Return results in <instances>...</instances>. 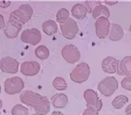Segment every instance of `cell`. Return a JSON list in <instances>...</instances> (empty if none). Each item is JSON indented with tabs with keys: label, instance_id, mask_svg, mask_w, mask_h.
Here are the masks:
<instances>
[{
	"label": "cell",
	"instance_id": "cell-2",
	"mask_svg": "<svg viewBox=\"0 0 131 115\" xmlns=\"http://www.w3.org/2000/svg\"><path fill=\"white\" fill-rule=\"evenodd\" d=\"M24 24L15 11H13L10 15L7 26L4 30V34L9 39H15L21 30Z\"/></svg>",
	"mask_w": 131,
	"mask_h": 115
},
{
	"label": "cell",
	"instance_id": "cell-23",
	"mask_svg": "<svg viewBox=\"0 0 131 115\" xmlns=\"http://www.w3.org/2000/svg\"><path fill=\"white\" fill-rule=\"evenodd\" d=\"M53 85L56 89L58 91H62L67 89L68 85L64 78L56 77L53 82Z\"/></svg>",
	"mask_w": 131,
	"mask_h": 115
},
{
	"label": "cell",
	"instance_id": "cell-1",
	"mask_svg": "<svg viewBox=\"0 0 131 115\" xmlns=\"http://www.w3.org/2000/svg\"><path fill=\"white\" fill-rule=\"evenodd\" d=\"M20 98L21 102L33 108L36 113L46 115L50 110V102L46 97L30 90H25L22 92Z\"/></svg>",
	"mask_w": 131,
	"mask_h": 115
},
{
	"label": "cell",
	"instance_id": "cell-11",
	"mask_svg": "<svg viewBox=\"0 0 131 115\" xmlns=\"http://www.w3.org/2000/svg\"><path fill=\"white\" fill-rule=\"evenodd\" d=\"M96 34L99 39H105L109 35L110 23L107 18L100 16L96 19L95 23Z\"/></svg>",
	"mask_w": 131,
	"mask_h": 115
},
{
	"label": "cell",
	"instance_id": "cell-9",
	"mask_svg": "<svg viewBox=\"0 0 131 115\" xmlns=\"http://www.w3.org/2000/svg\"><path fill=\"white\" fill-rule=\"evenodd\" d=\"M62 56L69 64H74L80 60L81 55L78 48L73 45H67L62 48Z\"/></svg>",
	"mask_w": 131,
	"mask_h": 115
},
{
	"label": "cell",
	"instance_id": "cell-3",
	"mask_svg": "<svg viewBox=\"0 0 131 115\" xmlns=\"http://www.w3.org/2000/svg\"><path fill=\"white\" fill-rule=\"evenodd\" d=\"M87 12L92 13V16L94 19H97L101 15L106 18L110 16V11L106 6L104 5L101 1H85L84 3Z\"/></svg>",
	"mask_w": 131,
	"mask_h": 115
},
{
	"label": "cell",
	"instance_id": "cell-14",
	"mask_svg": "<svg viewBox=\"0 0 131 115\" xmlns=\"http://www.w3.org/2000/svg\"><path fill=\"white\" fill-rule=\"evenodd\" d=\"M117 72L120 75L131 76V56H126L121 61L118 60Z\"/></svg>",
	"mask_w": 131,
	"mask_h": 115
},
{
	"label": "cell",
	"instance_id": "cell-34",
	"mask_svg": "<svg viewBox=\"0 0 131 115\" xmlns=\"http://www.w3.org/2000/svg\"><path fill=\"white\" fill-rule=\"evenodd\" d=\"M129 31L130 32V35H131V24H130V25L129 29Z\"/></svg>",
	"mask_w": 131,
	"mask_h": 115
},
{
	"label": "cell",
	"instance_id": "cell-36",
	"mask_svg": "<svg viewBox=\"0 0 131 115\" xmlns=\"http://www.w3.org/2000/svg\"><path fill=\"white\" fill-rule=\"evenodd\" d=\"M1 93V85H0V94Z\"/></svg>",
	"mask_w": 131,
	"mask_h": 115
},
{
	"label": "cell",
	"instance_id": "cell-6",
	"mask_svg": "<svg viewBox=\"0 0 131 115\" xmlns=\"http://www.w3.org/2000/svg\"><path fill=\"white\" fill-rule=\"evenodd\" d=\"M24 87L23 80L18 76L6 79L4 83L5 91L9 95H15L20 93Z\"/></svg>",
	"mask_w": 131,
	"mask_h": 115
},
{
	"label": "cell",
	"instance_id": "cell-19",
	"mask_svg": "<svg viewBox=\"0 0 131 115\" xmlns=\"http://www.w3.org/2000/svg\"><path fill=\"white\" fill-rule=\"evenodd\" d=\"M42 28L43 31L49 36L54 35L57 33L58 26L56 22L53 20H48L42 24Z\"/></svg>",
	"mask_w": 131,
	"mask_h": 115
},
{
	"label": "cell",
	"instance_id": "cell-7",
	"mask_svg": "<svg viewBox=\"0 0 131 115\" xmlns=\"http://www.w3.org/2000/svg\"><path fill=\"white\" fill-rule=\"evenodd\" d=\"M83 96L86 102L87 108L92 109L98 112L100 111L103 106L102 102L94 90L87 89L84 91Z\"/></svg>",
	"mask_w": 131,
	"mask_h": 115
},
{
	"label": "cell",
	"instance_id": "cell-8",
	"mask_svg": "<svg viewBox=\"0 0 131 115\" xmlns=\"http://www.w3.org/2000/svg\"><path fill=\"white\" fill-rule=\"evenodd\" d=\"M59 24L63 36L68 39H74L79 32L78 24L72 18L69 17L65 22Z\"/></svg>",
	"mask_w": 131,
	"mask_h": 115
},
{
	"label": "cell",
	"instance_id": "cell-27",
	"mask_svg": "<svg viewBox=\"0 0 131 115\" xmlns=\"http://www.w3.org/2000/svg\"><path fill=\"white\" fill-rule=\"evenodd\" d=\"M83 115H99L98 112L92 109L87 108L83 113Z\"/></svg>",
	"mask_w": 131,
	"mask_h": 115
},
{
	"label": "cell",
	"instance_id": "cell-16",
	"mask_svg": "<svg viewBox=\"0 0 131 115\" xmlns=\"http://www.w3.org/2000/svg\"><path fill=\"white\" fill-rule=\"evenodd\" d=\"M118 60L116 58L109 56L104 59L102 62V68L106 73L113 74L117 72Z\"/></svg>",
	"mask_w": 131,
	"mask_h": 115
},
{
	"label": "cell",
	"instance_id": "cell-15",
	"mask_svg": "<svg viewBox=\"0 0 131 115\" xmlns=\"http://www.w3.org/2000/svg\"><path fill=\"white\" fill-rule=\"evenodd\" d=\"M15 12L24 24L31 20L33 15V9L28 4H22Z\"/></svg>",
	"mask_w": 131,
	"mask_h": 115
},
{
	"label": "cell",
	"instance_id": "cell-17",
	"mask_svg": "<svg viewBox=\"0 0 131 115\" xmlns=\"http://www.w3.org/2000/svg\"><path fill=\"white\" fill-rule=\"evenodd\" d=\"M51 101L54 107L57 109H62L66 107L68 102V98L64 93H57L52 97Z\"/></svg>",
	"mask_w": 131,
	"mask_h": 115
},
{
	"label": "cell",
	"instance_id": "cell-26",
	"mask_svg": "<svg viewBox=\"0 0 131 115\" xmlns=\"http://www.w3.org/2000/svg\"><path fill=\"white\" fill-rule=\"evenodd\" d=\"M121 86L126 90L131 91V77L126 76L121 82Z\"/></svg>",
	"mask_w": 131,
	"mask_h": 115
},
{
	"label": "cell",
	"instance_id": "cell-33",
	"mask_svg": "<svg viewBox=\"0 0 131 115\" xmlns=\"http://www.w3.org/2000/svg\"><path fill=\"white\" fill-rule=\"evenodd\" d=\"M3 101H2L1 99H0V109L3 107Z\"/></svg>",
	"mask_w": 131,
	"mask_h": 115
},
{
	"label": "cell",
	"instance_id": "cell-24",
	"mask_svg": "<svg viewBox=\"0 0 131 115\" xmlns=\"http://www.w3.org/2000/svg\"><path fill=\"white\" fill-rule=\"evenodd\" d=\"M69 12L67 9L61 8L58 11L56 15V20L59 24L65 22L69 18Z\"/></svg>",
	"mask_w": 131,
	"mask_h": 115
},
{
	"label": "cell",
	"instance_id": "cell-20",
	"mask_svg": "<svg viewBox=\"0 0 131 115\" xmlns=\"http://www.w3.org/2000/svg\"><path fill=\"white\" fill-rule=\"evenodd\" d=\"M71 13L72 16L76 19L82 20L86 16L87 10L82 4H77L72 8Z\"/></svg>",
	"mask_w": 131,
	"mask_h": 115
},
{
	"label": "cell",
	"instance_id": "cell-35",
	"mask_svg": "<svg viewBox=\"0 0 131 115\" xmlns=\"http://www.w3.org/2000/svg\"><path fill=\"white\" fill-rule=\"evenodd\" d=\"M31 115H40V114H38V113H34V114H31Z\"/></svg>",
	"mask_w": 131,
	"mask_h": 115
},
{
	"label": "cell",
	"instance_id": "cell-29",
	"mask_svg": "<svg viewBox=\"0 0 131 115\" xmlns=\"http://www.w3.org/2000/svg\"><path fill=\"white\" fill-rule=\"evenodd\" d=\"M5 27V21H4V17L1 13H0V30H3Z\"/></svg>",
	"mask_w": 131,
	"mask_h": 115
},
{
	"label": "cell",
	"instance_id": "cell-31",
	"mask_svg": "<svg viewBox=\"0 0 131 115\" xmlns=\"http://www.w3.org/2000/svg\"><path fill=\"white\" fill-rule=\"evenodd\" d=\"M103 3L109 5H113L118 3V1H104Z\"/></svg>",
	"mask_w": 131,
	"mask_h": 115
},
{
	"label": "cell",
	"instance_id": "cell-21",
	"mask_svg": "<svg viewBox=\"0 0 131 115\" xmlns=\"http://www.w3.org/2000/svg\"><path fill=\"white\" fill-rule=\"evenodd\" d=\"M35 55L40 60H44L48 58L50 55L49 49L45 45H40L35 50Z\"/></svg>",
	"mask_w": 131,
	"mask_h": 115
},
{
	"label": "cell",
	"instance_id": "cell-30",
	"mask_svg": "<svg viewBox=\"0 0 131 115\" xmlns=\"http://www.w3.org/2000/svg\"><path fill=\"white\" fill-rule=\"evenodd\" d=\"M125 113L126 115H131V103L126 108Z\"/></svg>",
	"mask_w": 131,
	"mask_h": 115
},
{
	"label": "cell",
	"instance_id": "cell-12",
	"mask_svg": "<svg viewBox=\"0 0 131 115\" xmlns=\"http://www.w3.org/2000/svg\"><path fill=\"white\" fill-rule=\"evenodd\" d=\"M19 65V63L16 60L9 56L3 57L0 60V69L4 73L16 74Z\"/></svg>",
	"mask_w": 131,
	"mask_h": 115
},
{
	"label": "cell",
	"instance_id": "cell-13",
	"mask_svg": "<svg viewBox=\"0 0 131 115\" xmlns=\"http://www.w3.org/2000/svg\"><path fill=\"white\" fill-rule=\"evenodd\" d=\"M40 65L37 61H25L20 66V72L27 76H34L39 72Z\"/></svg>",
	"mask_w": 131,
	"mask_h": 115
},
{
	"label": "cell",
	"instance_id": "cell-32",
	"mask_svg": "<svg viewBox=\"0 0 131 115\" xmlns=\"http://www.w3.org/2000/svg\"><path fill=\"white\" fill-rule=\"evenodd\" d=\"M51 115H64V114L61 112L54 111V112H53V113H52Z\"/></svg>",
	"mask_w": 131,
	"mask_h": 115
},
{
	"label": "cell",
	"instance_id": "cell-22",
	"mask_svg": "<svg viewBox=\"0 0 131 115\" xmlns=\"http://www.w3.org/2000/svg\"><path fill=\"white\" fill-rule=\"evenodd\" d=\"M128 98L124 95L117 96L112 102V105L116 109H120L123 108L125 103L128 102Z\"/></svg>",
	"mask_w": 131,
	"mask_h": 115
},
{
	"label": "cell",
	"instance_id": "cell-4",
	"mask_svg": "<svg viewBox=\"0 0 131 115\" xmlns=\"http://www.w3.org/2000/svg\"><path fill=\"white\" fill-rule=\"evenodd\" d=\"M97 87L104 96L110 97L118 89V81L114 76H106L99 82Z\"/></svg>",
	"mask_w": 131,
	"mask_h": 115
},
{
	"label": "cell",
	"instance_id": "cell-28",
	"mask_svg": "<svg viewBox=\"0 0 131 115\" xmlns=\"http://www.w3.org/2000/svg\"><path fill=\"white\" fill-rule=\"evenodd\" d=\"M10 1H0V7L3 8H5L8 7L10 5Z\"/></svg>",
	"mask_w": 131,
	"mask_h": 115
},
{
	"label": "cell",
	"instance_id": "cell-5",
	"mask_svg": "<svg viewBox=\"0 0 131 115\" xmlns=\"http://www.w3.org/2000/svg\"><path fill=\"white\" fill-rule=\"evenodd\" d=\"M90 74L89 65L85 62H81L70 74V78L73 82L82 83L89 79Z\"/></svg>",
	"mask_w": 131,
	"mask_h": 115
},
{
	"label": "cell",
	"instance_id": "cell-25",
	"mask_svg": "<svg viewBox=\"0 0 131 115\" xmlns=\"http://www.w3.org/2000/svg\"><path fill=\"white\" fill-rule=\"evenodd\" d=\"M12 115H29V110L27 108L21 104H16L12 109Z\"/></svg>",
	"mask_w": 131,
	"mask_h": 115
},
{
	"label": "cell",
	"instance_id": "cell-18",
	"mask_svg": "<svg viewBox=\"0 0 131 115\" xmlns=\"http://www.w3.org/2000/svg\"><path fill=\"white\" fill-rule=\"evenodd\" d=\"M124 36V32L121 27L118 24L112 23L109 39L113 41H118L122 39Z\"/></svg>",
	"mask_w": 131,
	"mask_h": 115
},
{
	"label": "cell",
	"instance_id": "cell-10",
	"mask_svg": "<svg viewBox=\"0 0 131 115\" xmlns=\"http://www.w3.org/2000/svg\"><path fill=\"white\" fill-rule=\"evenodd\" d=\"M20 39L23 42L35 46L41 41L42 34L37 28L27 29L22 33Z\"/></svg>",
	"mask_w": 131,
	"mask_h": 115
}]
</instances>
